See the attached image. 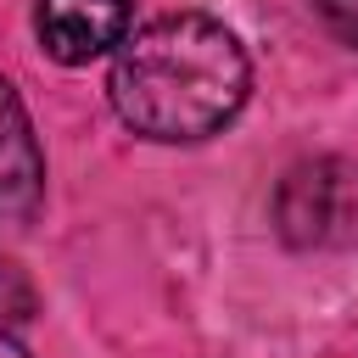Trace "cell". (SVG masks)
I'll return each mask as SVG.
<instances>
[{
	"label": "cell",
	"instance_id": "cell-1",
	"mask_svg": "<svg viewBox=\"0 0 358 358\" xmlns=\"http://www.w3.org/2000/svg\"><path fill=\"white\" fill-rule=\"evenodd\" d=\"M106 90L117 117L134 134L179 145V140L218 134L246 106L252 67L241 39L224 22L201 11H179V17L145 22L117 45Z\"/></svg>",
	"mask_w": 358,
	"mask_h": 358
},
{
	"label": "cell",
	"instance_id": "cell-2",
	"mask_svg": "<svg viewBox=\"0 0 358 358\" xmlns=\"http://www.w3.org/2000/svg\"><path fill=\"white\" fill-rule=\"evenodd\" d=\"M341 196H358V168L352 162H308L296 173H285L280 185V229L308 246V241H341L358 224V207H341Z\"/></svg>",
	"mask_w": 358,
	"mask_h": 358
},
{
	"label": "cell",
	"instance_id": "cell-3",
	"mask_svg": "<svg viewBox=\"0 0 358 358\" xmlns=\"http://www.w3.org/2000/svg\"><path fill=\"white\" fill-rule=\"evenodd\" d=\"M129 22H134V0H39L34 11L39 45L67 67L117 50L129 39Z\"/></svg>",
	"mask_w": 358,
	"mask_h": 358
},
{
	"label": "cell",
	"instance_id": "cell-4",
	"mask_svg": "<svg viewBox=\"0 0 358 358\" xmlns=\"http://www.w3.org/2000/svg\"><path fill=\"white\" fill-rule=\"evenodd\" d=\"M39 196H45V157L17 90L0 78V218L6 224L34 218Z\"/></svg>",
	"mask_w": 358,
	"mask_h": 358
},
{
	"label": "cell",
	"instance_id": "cell-5",
	"mask_svg": "<svg viewBox=\"0 0 358 358\" xmlns=\"http://www.w3.org/2000/svg\"><path fill=\"white\" fill-rule=\"evenodd\" d=\"M28 319H34V285L11 257H0V330L28 324Z\"/></svg>",
	"mask_w": 358,
	"mask_h": 358
},
{
	"label": "cell",
	"instance_id": "cell-6",
	"mask_svg": "<svg viewBox=\"0 0 358 358\" xmlns=\"http://www.w3.org/2000/svg\"><path fill=\"white\" fill-rule=\"evenodd\" d=\"M313 6L330 22V34H341L347 45H358V0H313Z\"/></svg>",
	"mask_w": 358,
	"mask_h": 358
},
{
	"label": "cell",
	"instance_id": "cell-7",
	"mask_svg": "<svg viewBox=\"0 0 358 358\" xmlns=\"http://www.w3.org/2000/svg\"><path fill=\"white\" fill-rule=\"evenodd\" d=\"M0 358H28V352H22V341H17L11 330H0Z\"/></svg>",
	"mask_w": 358,
	"mask_h": 358
}]
</instances>
